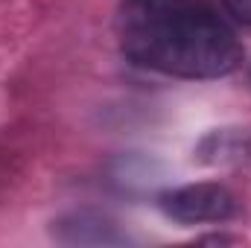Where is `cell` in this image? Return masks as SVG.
<instances>
[{
	"mask_svg": "<svg viewBox=\"0 0 251 248\" xmlns=\"http://www.w3.org/2000/svg\"><path fill=\"white\" fill-rule=\"evenodd\" d=\"M117 41L126 59L176 79H219L243 64L234 26L207 0H123Z\"/></svg>",
	"mask_w": 251,
	"mask_h": 248,
	"instance_id": "1",
	"label": "cell"
},
{
	"mask_svg": "<svg viewBox=\"0 0 251 248\" xmlns=\"http://www.w3.org/2000/svg\"><path fill=\"white\" fill-rule=\"evenodd\" d=\"M161 210L184 225L201 222H225L237 213V196L219 181H199V184L173 187L158 196Z\"/></svg>",
	"mask_w": 251,
	"mask_h": 248,
	"instance_id": "2",
	"label": "cell"
},
{
	"mask_svg": "<svg viewBox=\"0 0 251 248\" xmlns=\"http://www.w3.org/2000/svg\"><path fill=\"white\" fill-rule=\"evenodd\" d=\"M53 234L67 246H126L131 243V237L120 231V225L111 216L94 213V210H79V213L59 219Z\"/></svg>",
	"mask_w": 251,
	"mask_h": 248,
	"instance_id": "3",
	"label": "cell"
},
{
	"mask_svg": "<svg viewBox=\"0 0 251 248\" xmlns=\"http://www.w3.org/2000/svg\"><path fill=\"white\" fill-rule=\"evenodd\" d=\"M225 9H228L240 24H249L251 26V0H225Z\"/></svg>",
	"mask_w": 251,
	"mask_h": 248,
	"instance_id": "4",
	"label": "cell"
}]
</instances>
